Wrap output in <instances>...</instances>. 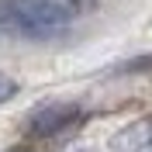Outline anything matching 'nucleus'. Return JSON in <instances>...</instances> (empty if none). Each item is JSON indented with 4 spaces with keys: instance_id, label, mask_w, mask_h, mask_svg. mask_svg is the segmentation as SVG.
<instances>
[{
    "instance_id": "1",
    "label": "nucleus",
    "mask_w": 152,
    "mask_h": 152,
    "mask_svg": "<svg viewBox=\"0 0 152 152\" xmlns=\"http://www.w3.org/2000/svg\"><path fill=\"white\" fill-rule=\"evenodd\" d=\"M69 10L52 0H0V28L28 38H48L66 31Z\"/></svg>"
},
{
    "instance_id": "2",
    "label": "nucleus",
    "mask_w": 152,
    "mask_h": 152,
    "mask_svg": "<svg viewBox=\"0 0 152 152\" xmlns=\"http://www.w3.org/2000/svg\"><path fill=\"white\" fill-rule=\"evenodd\" d=\"M76 121H83V111L76 104H45L42 111L31 114L28 132L35 135V138H52V135H59V132H69Z\"/></svg>"
},
{
    "instance_id": "3",
    "label": "nucleus",
    "mask_w": 152,
    "mask_h": 152,
    "mask_svg": "<svg viewBox=\"0 0 152 152\" xmlns=\"http://www.w3.org/2000/svg\"><path fill=\"white\" fill-rule=\"evenodd\" d=\"M118 152H149L152 149V118H142V121L128 124L118 138H114Z\"/></svg>"
},
{
    "instance_id": "4",
    "label": "nucleus",
    "mask_w": 152,
    "mask_h": 152,
    "mask_svg": "<svg viewBox=\"0 0 152 152\" xmlns=\"http://www.w3.org/2000/svg\"><path fill=\"white\" fill-rule=\"evenodd\" d=\"M14 94H18V83H14L10 76H4V73H0V104H4V100H10Z\"/></svg>"
}]
</instances>
